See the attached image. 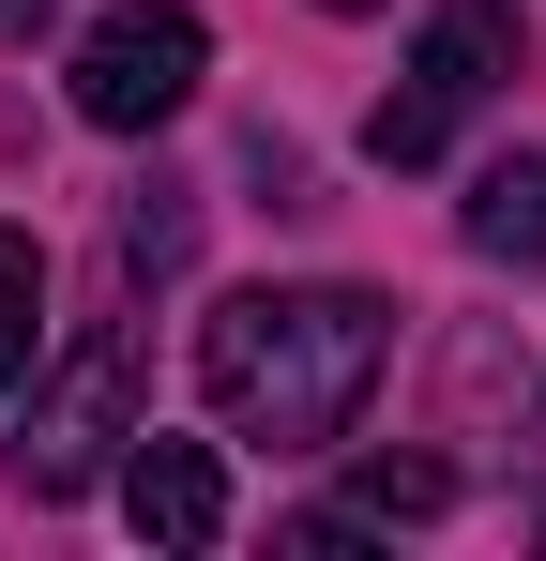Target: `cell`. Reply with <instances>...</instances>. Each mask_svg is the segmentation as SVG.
Segmentation results:
<instances>
[{
  "mask_svg": "<svg viewBox=\"0 0 546 561\" xmlns=\"http://www.w3.org/2000/svg\"><path fill=\"white\" fill-rule=\"evenodd\" d=\"M379 365H395V304H379V288H228V304L197 319L213 425H228V440H273V456L350 440Z\"/></svg>",
  "mask_w": 546,
  "mask_h": 561,
  "instance_id": "obj_1",
  "label": "cell"
},
{
  "mask_svg": "<svg viewBox=\"0 0 546 561\" xmlns=\"http://www.w3.org/2000/svg\"><path fill=\"white\" fill-rule=\"evenodd\" d=\"M197 77H213V31H197V0H106L77 31V122L91 137H152V122H182L197 106Z\"/></svg>",
  "mask_w": 546,
  "mask_h": 561,
  "instance_id": "obj_2",
  "label": "cell"
},
{
  "mask_svg": "<svg viewBox=\"0 0 546 561\" xmlns=\"http://www.w3.org/2000/svg\"><path fill=\"white\" fill-rule=\"evenodd\" d=\"M516 77V0H441L425 31H410V92H379V122H364V152L379 168H441L455 122Z\"/></svg>",
  "mask_w": 546,
  "mask_h": 561,
  "instance_id": "obj_3",
  "label": "cell"
},
{
  "mask_svg": "<svg viewBox=\"0 0 546 561\" xmlns=\"http://www.w3.org/2000/svg\"><path fill=\"white\" fill-rule=\"evenodd\" d=\"M122 440H137V334H77V365L46 379L31 425H15V485L31 501H77V485L122 470Z\"/></svg>",
  "mask_w": 546,
  "mask_h": 561,
  "instance_id": "obj_4",
  "label": "cell"
},
{
  "mask_svg": "<svg viewBox=\"0 0 546 561\" xmlns=\"http://www.w3.org/2000/svg\"><path fill=\"white\" fill-rule=\"evenodd\" d=\"M122 516H137V547H228V470H213V440L137 425V440H122Z\"/></svg>",
  "mask_w": 546,
  "mask_h": 561,
  "instance_id": "obj_5",
  "label": "cell"
},
{
  "mask_svg": "<svg viewBox=\"0 0 546 561\" xmlns=\"http://www.w3.org/2000/svg\"><path fill=\"white\" fill-rule=\"evenodd\" d=\"M441 440H532V350L516 334H455L441 350Z\"/></svg>",
  "mask_w": 546,
  "mask_h": 561,
  "instance_id": "obj_6",
  "label": "cell"
},
{
  "mask_svg": "<svg viewBox=\"0 0 546 561\" xmlns=\"http://www.w3.org/2000/svg\"><path fill=\"white\" fill-rule=\"evenodd\" d=\"M470 259H501V274H546V152H501V168L470 183Z\"/></svg>",
  "mask_w": 546,
  "mask_h": 561,
  "instance_id": "obj_7",
  "label": "cell"
},
{
  "mask_svg": "<svg viewBox=\"0 0 546 561\" xmlns=\"http://www.w3.org/2000/svg\"><path fill=\"white\" fill-rule=\"evenodd\" d=\"M350 516H364V531H425V516H455V456H364L350 470Z\"/></svg>",
  "mask_w": 546,
  "mask_h": 561,
  "instance_id": "obj_8",
  "label": "cell"
},
{
  "mask_svg": "<svg viewBox=\"0 0 546 561\" xmlns=\"http://www.w3.org/2000/svg\"><path fill=\"white\" fill-rule=\"evenodd\" d=\"M31 334H46V243L0 228V394L31 379Z\"/></svg>",
  "mask_w": 546,
  "mask_h": 561,
  "instance_id": "obj_9",
  "label": "cell"
},
{
  "mask_svg": "<svg viewBox=\"0 0 546 561\" xmlns=\"http://www.w3.org/2000/svg\"><path fill=\"white\" fill-rule=\"evenodd\" d=\"M182 228H197V213H182V183H137V213H122V259H137V274H182Z\"/></svg>",
  "mask_w": 546,
  "mask_h": 561,
  "instance_id": "obj_10",
  "label": "cell"
},
{
  "mask_svg": "<svg viewBox=\"0 0 546 561\" xmlns=\"http://www.w3.org/2000/svg\"><path fill=\"white\" fill-rule=\"evenodd\" d=\"M46 15H61V0H0V46H31V31H46Z\"/></svg>",
  "mask_w": 546,
  "mask_h": 561,
  "instance_id": "obj_11",
  "label": "cell"
},
{
  "mask_svg": "<svg viewBox=\"0 0 546 561\" xmlns=\"http://www.w3.org/2000/svg\"><path fill=\"white\" fill-rule=\"evenodd\" d=\"M334 15H379V0H334Z\"/></svg>",
  "mask_w": 546,
  "mask_h": 561,
  "instance_id": "obj_12",
  "label": "cell"
}]
</instances>
